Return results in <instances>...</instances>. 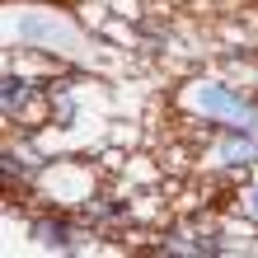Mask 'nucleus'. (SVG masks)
Wrapping results in <instances>:
<instances>
[{"label":"nucleus","mask_w":258,"mask_h":258,"mask_svg":"<svg viewBox=\"0 0 258 258\" xmlns=\"http://www.w3.org/2000/svg\"><path fill=\"white\" fill-rule=\"evenodd\" d=\"M192 108H202V113H211V117H225L230 127H244V132L258 122L253 103H244L235 89H225V85H197V89H192Z\"/></svg>","instance_id":"1"},{"label":"nucleus","mask_w":258,"mask_h":258,"mask_svg":"<svg viewBox=\"0 0 258 258\" xmlns=\"http://www.w3.org/2000/svg\"><path fill=\"white\" fill-rule=\"evenodd\" d=\"M19 38H38V42H61V47H75V33L66 24H56V19H47V14H33V19H24L19 24Z\"/></svg>","instance_id":"2"},{"label":"nucleus","mask_w":258,"mask_h":258,"mask_svg":"<svg viewBox=\"0 0 258 258\" xmlns=\"http://www.w3.org/2000/svg\"><path fill=\"white\" fill-rule=\"evenodd\" d=\"M221 160L225 164H253L258 160V136H249L244 127H239L235 136H225V141H221Z\"/></svg>","instance_id":"3"},{"label":"nucleus","mask_w":258,"mask_h":258,"mask_svg":"<svg viewBox=\"0 0 258 258\" xmlns=\"http://www.w3.org/2000/svg\"><path fill=\"white\" fill-rule=\"evenodd\" d=\"M33 239H42V244H56V249H71V244H75L71 225H61V221H38V225H33Z\"/></svg>","instance_id":"4"},{"label":"nucleus","mask_w":258,"mask_h":258,"mask_svg":"<svg viewBox=\"0 0 258 258\" xmlns=\"http://www.w3.org/2000/svg\"><path fill=\"white\" fill-rule=\"evenodd\" d=\"M24 99H28V80L10 71V75H5V89H0V103H5V113H14Z\"/></svg>","instance_id":"5"},{"label":"nucleus","mask_w":258,"mask_h":258,"mask_svg":"<svg viewBox=\"0 0 258 258\" xmlns=\"http://www.w3.org/2000/svg\"><path fill=\"white\" fill-rule=\"evenodd\" d=\"M169 253H221V244H211V239H188V235H174V239H169Z\"/></svg>","instance_id":"6"},{"label":"nucleus","mask_w":258,"mask_h":258,"mask_svg":"<svg viewBox=\"0 0 258 258\" xmlns=\"http://www.w3.org/2000/svg\"><path fill=\"white\" fill-rule=\"evenodd\" d=\"M14 174H28V169L19 164V155H14V150H5V178H14Z\"/></svg>","instance_id":"7"},{"label":"nucleus","mask_w":258,"mask_h":258,"mask_svg":"<svg viewBox=\"0 0 258 258\" xmlns=\"http://www.w3.org/2000/svg\"><path fill=\"white\" fill-rule=\"evenodd\" d=\"M249 211H253V216H258V188L249 192Z\"/></svg>","instance_id":"8"}]
</instances>
